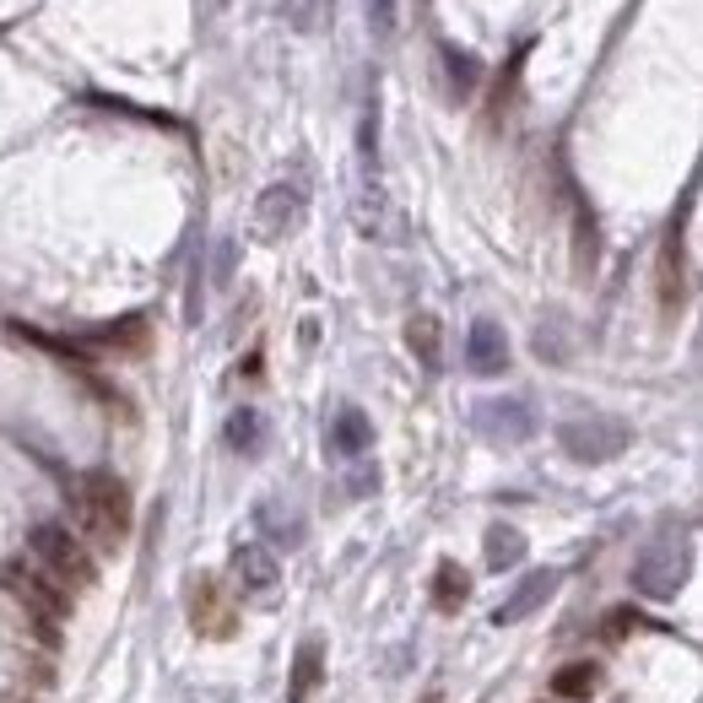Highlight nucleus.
<instances>
[{
  "label": "nucleus",
  "mask_w": 703,
  "mask_h": 703,
  "mask_svg": "<svg viewBox=\"0 0 703 703\" xmlns=\"http://www.w3.org/2000/svg\"><path fill=\"white\" fill-rule=\"evenodd\" d=\"M76 514H82V531L104 553H120V542L131 531V493H125V482L114 471H87L82 493H76Z\"/></svg>",
  "instance_id": "nucleus-1"
},
{
  "label": "nucleus",
  "mask_w": 703,
  "mask_h": 703,
  "mask_svg": "<svg viewBox=\"0 0 703 703\" xmlns=\"http://www.w3.org/2000/svg\"><path fill=\"white\" fill-rule=\"evenodd\" d=\"M688 562H693L688 536L660 531V536H650V542L639 547V558H633V590H639L644 601H677V590L688 584Z\"/></svg>",
  "instance_id": "nucleus-2"
},
{
  "label": "nucleus",
  "mask_w": 703,
  "mask_h": 703,
  "mask_svg": "<svg viewBox=\"0 0 703 703\" xmlns=\"http://www.w3.org/2000/svg\"><path fill=\"white\" fill-rule=\"evenodd\" d=\"M27 547H33V558L44 562V573H54L60 584H76V590L98 584V562H93V553H87V542L71 536L65 525H54V520L33 525Z\"/></svg>",
  "instance_id": "nucleus-3"
},
{
  "label": "nucleus",
  "mask_w": 703,
  "mask_h": 703,
  "mask_svg": "<svg viewBox=\"0 0 703 703\" xmlns=\"http://www.w3.org/2000/svg\"><path fill=\"white\" fill-rule=\"evenodd\" d=\"M628 422L617 417H568L558 427V444L568 449V460L579 465H601V460H617L628 449Z\"/></svg>",
  "instance_id": "nucleus-4"
},
{
  "label": "nucleus",
  "mask_w": 703,
  "mask_h": 703,
  "mask_svg": "<svg viewBox=\"0 0 703 703\" xmlns=\"http://www.w3.org/2000/svg\"><path fill=\"white\" fill-rule=\"evenodd\" d=\"M190 628L201 639H217V644L239 633V601H233V590L217 573H201L190 584Z\"/></svg>",
  "instance_id": "nucleus-5"
},
{
  "label": "nucleus",
  "mask_w": 703,
  "mask_h": 703,
  "mask_svg": "<svg viewBox=\"0 0 703 703\" xmlns=\"http://www.w3.org/2000/svg\"><path fill=\"white\" fill-rule=\"evenodd\" d=\"M5 584H11V595H16L27 611H38V622H60V617L71 611V590H65L54 573H44V568L5 562Z\"/></svg>",
  "instance_id": "nucleus-6"
},
{
  "label": "nucleus",
  "mask_w": 703,
  "mask_h": 703,
  "mask_svg": "<svg viewBox=\"0 0 703 703\" xmlns=\"http://www.w3.org/2000/svg\"><path fill=\"white\" fill-rule=\"evenodd\" d=\"M558 584H562L558 568H536V573H525V579H520V584L504 595V606L493 611V622H498V628H514V622H525L536 606H547V601H553V590H558Z\"/></svg>",
  "instance_id": "nucleus-7"
},
{
  "label": "nucleus",
  "mask_w": 703,
  "mask_h": 703,
  "mask_svg": "<svg viewBox=\"0 0 703 703\" xmlns=\"http://www.w3.org/2000/svg\"><path fill=\"white\" fill-rule=\"evenodd\" d=\"M465 368L482 374V379H493V374L509 368V336H504L493 319H476V325L465 330Z\"/></svg>",
  "instance_id": "nucleus-8"
},
{
  "label": "nucleus",
  "mask_w": 703,
  "mask_h": 703,
  "mask_svg": "<svg viewBox=\"0 0 703 703\" xmlns=\"http://www.w3.org/2000/svg\"><path fill=\"white\" fill-rule=\"evenodd\" d=\"M233 579L244 584V590H255V595H271L281 584V568L271 558V547L266 542H239L233 547Z\"/></svg>",
  "instance_id": "nucleus-9"
},
{
  "label": "nucleus",
  "mask_w": 703,
  "mask_h": 703,
  "mask_svg": "<svg viewBox=\"0 0 703 703\" xmlns=\"http://www.w3.org/2000/svg\"><path fill=\"white\" fill-rule=\"evenodd\" d=\"M325 444H330V454H341V460H363V454L374 449V422L363 417V407H341V412L330 417Z\"/></svg>",
  "instance_id": "nucleus-10"
},
{
  "label": "nucleus",
  "mask_w": 703,
  "mask_h": 703,
  "mask_svg": "<svg viewBox=\"0 0 703 703\" xmlns=\"http://www.w3.org/2000/svg\"><path fill=\"white\" fill-rule=\"evenodd\" d=\"M298 217H303V195H298L292 184H271V190L260 195L255 222H260V233H266V239H281V233H287Z\"/></svg>",
  "instance_id": "nucleus-11"
},
{
  "label": "nucleus",
  "mask_w": 703,
  "mask_h": 703,
  "mask_svg": "<svg viewBox=\"0 0 703 703\" xmlns=\"http://www.w3.org/2000/svg\"><path fill=\"white\" fill-rule=\"evenodd\" d=\"M476 417H482V427H487L493 438H509V444H520V438H531V433H536V422H531V407H525V401H487Z\"/></svg>",
  "instance_id": "nucleus-12"
},
{
  "label": "nucleus",
  "mask_w": 703,
  "mask_h": 703,
  "mask_svg": "<svg viewBox=\"0 0 703 703\" xmlns=\"http://www.w3.org/2000/svg\"><path fill=\"white\" fill-rule=\"evenodd\" d=\"M325 677V644L319 639H303L298 644V660H292V688H287V703H308L314 688Z\"/></svg>",
  "instance_id": "nucleus-13"
},
{
  "label": "nucleus",
  "mask_w": 703,
  "mask_h": 703,
  "mask_svg": "<svg viewBox=\"0 0 703 703\" xmlns=\"http://www.w3.org/2000/svg\"><path fill=\"white\" fill-rule=\"evenodd\" d=\"M465 601H471V573L454 558H444L433 568V606H438V611H460Z\"/></svg>",
  "instance_id": "nucleus-14"
},
{
  "label": "nucleus",
  "mask_w": 703,
  "mask_h": 703,
  "mask_svg": "<svg viewBox=\"0 0 703 703\" xmlns=\"http://www.w3.org/2000/svg\"><path fill=\"white\" fill-rule=\"evenodd\" d=\"M553 693L568 703H590L601 693V666L595 660H568L558 677H553Z\"/></svg>",
  "instance_id": "nucleus-15"
},
{
  "label": "nucleus",
  "mask_w": 703,
  "mask_h": 703,
  "mask_svg": "<svg viewBox=\"0 0 703 703\" xmlns=\"http://www.w3.org/2000/svg\"><path fill=\"white\" fill-rule=\"evenodd\" d=\"M222 438H228V449L233 454H260V444H266V417L255 412V407H239L228 427H222Z\"/></svg>",
  "instance_id": "nucleus-16"
},
{
  "label": "nucleus",
  "mask_w": 703,
  "mask_h": 703,
  "mask_svg": "<svg viewBox=\"0 0 703 703\" xmlns=\"http://www.w3.org/2000/svg\"><path fill=\"white\" fill-rule=\"evenodd\" d=\"M660 308L677 314L682 308V233L671 228L666 250H660Z\"/></svg>",
  "instance_id": "nucleus-17"
},
{
  "label": "nucleus",
  "mask_w": 703,
  "mask_h": 703,
  "mask_svg": "<svg viewBox=\"0 0 703 703\" xmlns=\"http://www.w3.org/2000/svg\"><path fill=\"white\" fill-rule=\"evenodd\" d=\"M525 558V536L514 531V525H487V568H514V562Z\"/></svg>",
  "instance_id": "nucleus-18"
},
{
  "label": "nucleus",
  "mask_w": 703,
  "mask_h": 703,
  "mask_svg": "<svg viewBox=\"0 0 703 703\" xmlns=\"http://www.w3.org/2000/svg\"><path fill=\"white\" fill-rule=\"evenodd\" d=\"M444 76H449V93H454V98H471L476 82H482V65H476V54H465V49H444Z\"/></svg>",
  "instance_id": "nucleus-19"
},
{
  "label": "nucleus",
  "mask_w": 703,
  "mask_h": 703,
  "mask_svg": "<svg viewBox=\"0 0 703 703\" xmlns=\"http://www.w3.org/2000/svg\"><path fill=\"white\" fill-rule=\"evenodd\" d=\"M260 531H271V542H281V547H303V514L298 509H287L281 514L277 504H260Z\"/></svg>",
  "instance_id": "nucleus-20"
},
{
  "label": "nucleus",
  "mask_w": 703,
  "mask_h": 703,
  "mask_svg": "<svg viewBox=\"0 0 703 703\" xmlns=\"http://www.w3.org/2000/svg\"><path fill=\"white\" fill-rule=\"evenodd\" d=\"M93 347H109V352H146V319L131 314V319H120V325L98 330V336H93Z\"/></svg>",
  "instance_id": "nucleus-21"
},
{
  "label": "nucleus",
  "mask_w": 703,
  "mask_h": 703,
  "mask_svg": "<svg viewBox=\"0 0 703 703\" xmlns=\"http://www.w3.org/2000/svg\"><path fill=\"white\" fill-rule=\"evenodd\" d=\"M407 341H412V352H417L422 368H438V319H433V314H412Z\"/></svg>",
  "instance_id": "nucleus-22"
},
{
  "label": "nucleus",
  "mask_w": 703,
  "mask_h": 703,
  "mask_svg": "<svg viewBox=\"0 0 703 703\" xmlns=\"http://www.w3.org/2000/svg\"><path fill=\"white\" fill-rule=\"evenodd\" d=\"M644 617H639V606H611L606 617H601V639H611V644H622L633 628H639Z\"/></svg>",
  "instance_id": "nucleus-23"
},
{
  "label": "nucleus",
  "mask_w": 703,
  "mask_h": 703,
  "mask_svg": "<svg viewBox=\"0 0 703 703\" xmlns=\"http://www.w3.org/2000/svg\"><path fill=\"white\" fill-rule=\"evenodd\" d=\"M368 33L379 44H390V33H396V0H368Z\"/></svg>",
  "instance_id": "nucleus-24"
},
{
  "label": "nucleus",
  "mask_w": 703,
  "mask_h": 703,
  "mask_svg": "<svg viewBox=\"0 0 703 703\" xmlns=\"http://www.w3.org/2000/svg\"><path fill=\"white\" fill-rule=\"evenodd\" d=\"M422 703H444V693H427V699H422Z\"/></svg>",
  "instance_id": "nucleus-25"
}]
</instances>
